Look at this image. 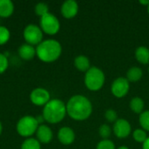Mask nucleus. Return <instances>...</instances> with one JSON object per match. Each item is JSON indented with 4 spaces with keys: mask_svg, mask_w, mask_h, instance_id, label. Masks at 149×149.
Segmentation results:
<instances>
[{
    "mask_svg": "<svg viewBox=\"0 0 149 149\" xmlns=\"http://www.w3.org/2000/svg\"><path fill=\"white\" fill-rule=\"evenodd\" d=\"M148 14H149V5L148 6Z\"/></svg>",
    "mask_w": 149,
    "mask_h": 149,
    "instance_id": "33",
    "label": "nucleus"
},
{
    "mask_svg": "<svg viewBox=\"0 0 149 149\" xmlns=\"http://www.w3.org/2000/svg\"><path fill=\"white\" fill-rule=\"evenodd\" d=\"M105 118L108 122L115 123L118 120V114L115 110L113 109H107L105 112Z\"/></svg>",
    "mask_w": 149,
    "mask_h": 149,
    "instance_id": "27",
    "label": "nucleus"
},
{
    "mask_svg": "<svg viewBox=\"0 0 149 149\" xmlns=\"http://www.w3.org/2000/svg\"><path fill=\"white\" fill-rule=\"evenodd\" d=\"M23 37L26 44L37 46L43 41L44 32L38 25L30 24L24 27L23 31Z\"/></svg>",
    "mask_w": 149,
    "mask_h": 149,
    "instance_id": "7",
    "label": "nucleus"
},
{
    "mask_svg": "<svg viewBox=\"0 0 149 149\" xmlns=\"http://www.w3.org/2000/svg\"><path fill=\"white\" fill-rule=\"evenodd\" d=\"M58 140L65 146L72 144L75 141V133L73 129L69 127H61L58 132Z\"/></svg>",
    "mask_w": 149,
    "mask_h": 149,
    "instance_id": "13",
    "label": "nucleus"
},
{
    "mask_svg": "<svg viewBox=\"0 0 149 149\" xmlns=\"http://www.w3.org/2000/svg\"><path fill=\"white\" fill-rule=\"evenodd\" d=\"M20 149H41V143L37 139L27 138L22 142Z\"/></svg>",
    "mask_w": 149,
    "mask_h": 149,
    "instance_id": "20",
    "label": "nucleus"
},
{
    "mask_svg": "<svg viewBox=\"0 0 149 149\" xmlns=\"http://www.w3.org/2000/svg\"><path fill=\"white\" fill-rule=\"evenodd\" d=\"M117 149H129L127 147H126V146H121V147H120V148H118Z\"/></svg>",
    "mask_w": 149,
    "mask_h": 149,
    "instance_id": "32",
    "label": "nucleus"
},
{
    "mask_svg": "<svg viewBox=\"0 0 149 149\" xmlns=\"http://www.w3.org/2000/svg\"><path fill=\"white\" fill-rule=\"evenodd\" d=\"M66 112L68 116L73 120L83 121L91 116L93 105L86 96L81 94L73 95L66 103Z\"/></svg>",
    "mask_w": 149,
    "mask_h": 149,
    "instance_id": "1",
    "label": "nucleus"
},
{
    "mask_svg": "<svg viewBox=\"0 0 149 149\" xmlns=\"http://www.w3.org/2000/svg\"><path fill=\"white\" fill-rule=\"evenodd\" d=\"M99 134L103 140H108L112 134V129L107 124H103L99 128Z\"/></svg>",
    "mask_w": 149,
    "mask_h": 149,
    "instance_id": "25",
    "label": "nucleus"
},
{
    "mask_svg": "<svg viewBox=\"0 0 149 149\" xmlns=\"http://www.w3.org/2000/svg\"><path fill=\"white\" fill-rule=\"evenodd\" d=\"M74 66L79 72H86L90 68V60L85 55H79L74 58Z\"/></svg>",
    "mask_w": 149,
    "mask_h": 149,
    "instance_id": "17",
    "label": "nucleus"
},
{
    "mask_svg": "<svg viewBox=\"0 0 149 149\" xmlns=\"http://www.w3.org/2000/svg\"><path fill=\"white\" fill-rule=\"evenodd\" d=\"M142 149H149V137H148V139H147V140L145 141V142L143 143Z\"/></svg>",
    "mask_w": 149,
    "mask_h": 149,
    "instance_id": "29",
    "label": "nucleus"
},
{
    "mask_svg": "<svg viewBox=\"0 0 149 149\" xmlns=\"http://www.w3.org/2000/svg\"><path fill=\"white\" fill-rule=\"evenodd\" d=\"M10 38V30L4 25H0V45H3L7 44Z\"/></svg>",
    "mask_w": 149,
    "mask_h": 149,
    "instance_id": "23",
    "label": "nucleus"
},
{
    "mask_svg": "<svg viewBox=\"0 0 149 149\" xmlns=\"http://www.w3.org/2000/svg\"><path fill=\"white\" fill-rule=\"evenodd\" d=\"M9 66V60L7 57L0 52V74L6 72Z\"/></svg>",
    "mask_w": 149,
    "mask_h": 149,
    "instance_id": "28",
    "label": "nucleus"
},
{
    "mask_svg": "<svg viewBox=\"0 0 149 149\" xmlns=\"http://www.w3.org/2000/svg\"><path fill=\"white\" fill-rule=\"evenodd\" d=\"M96 149H116L115 144L110 140H102L98 144Z\"/></svg>",
    "mask_w": 149,
    "mask_h": 149,
    "instance_id": "26",
    "label": "nucleus"
},
{
    "mask_svg": "<svg viewBox=\"0 0 149 149\" xmlns=\"http://www.w3.org/2000/svg\"><path fill=\"white\" fill-rule=\"evenodd\" d=\"M51 94L49 91L43 87L34 88L30 93L31 102L37 107H45L51 100Z\"/></svg>",
    "mask_w": 149,
    "mask_h": 149,
    "instance_id": "8",
    "label": "nucleus"
},
{
    "mask_svg": "<svg viewBox=\"0 0 149 149\" xmlns=\"http://www.w3.org/2000/svg\"><path fill=\"white\" fill-rule=\"evenodd\" d=\"M39 27L44 33L52 36L59 31L60 22L55 15L49 12L40 17Z\"/></svg>",
    "mask_w": 149,
    "mask_h": 149,
    "instance_id": "6",
    "label": "nucleus"
},
{
    "mask_svg": "<svg viewBox=\"0 0 149 149\" xmlns=\"http://www.w3.org/2000/svg\"><path fill=\"white\" fill-rule=\"evenodd\" d=\"M36 139L42 144H48L53 139V132L52 128L45 124H41L38 126L36 132Z\"/></svg>",
    "mask_w": 149,
    "mask_h": 149,
    "instance_id": "12",
    "label": "nucleus"
},
{
    "mask_svg": "<svg viewBox=\"0 0 149 149\" xmlns=\"http://www.w3.org/2000/svg\"><path fill=\"white\" fill-rule=\"evenodd\" d=\"M60 10L65 18H73L79 12V4L75 0H66L62 3Z\"/></svg>",
    "mask_w": 149,
    "mask_h": 149,
    "instance_id": "11",
    "label": "nucleus"
},
{
    "mask_svg": "<svg viewBox=\"0 0 149 149\" xmlns=\"http://www.w3.org/2000/svg\"><path fill=\"white\" fill-rule=\"evenodd\" d=\"M38 126L39 123L38 122L36 117L31 115H24L18 120L16 125V130L20 136L27 139L31 138V136L36 134Z\"/></svg>",
    "mask_w": 149,
    "mask_h": 149,
    "instance_id": "5",
    "label": "nucleus"
},
{
    "mask_svg": "<svg viewBox=\"0 0 149 149\" xmlns=\"http://www.w3.org/2000/svg\"><path fill=\"white\" fill-rule=\"evenodd\" d=\"M139 122L143 130H145L146 132L147 131L149 132V110L143 111L140 114Z\"/></svg>",
    "mask_w": 149,
    "mask_h": 149,
    "instance_id": "24",
    "label": "nucleus"
},
{
    "mask_svg": "<svg viewBox=\"0 0 149 149\" xmlns=\"http://www.w3.org/2000/svg\"><path fill=\"white\" fill-rule=\"evenodd\" d=\"M140 3L142 5H147V7L149 5V0H141Z\"/></svg>",
    "mask_w": 149,
    "mask_h": 149,
    "instance_id": "30",
    "label": "nucleus"
},
{
    "mask_svg": "<svg viewBox=\"0 0 149 149\" xmlns=\"http://www.w3.org/2000/svg\"><path fill=\"white\" fill-rule=\"evenodd\" d=\"M134 56L139 63L142 65L149 64V49L147 46L141 45L137 47L134 52Z\"/></svg>",
    "mask_w": 149,
    "mask_h": 149,
    "instance_id": "16",
    "label": "nucleus"
},
{
    "mask_svg": "<svg viewBox=\"0 0 149 149\" xmlns=\"http://www.w3.org/2000/svg\"><path fill=\"white\" fill-rule=\"evenodd\" d=\"M130 108L134 113L141 114L144 109V101L140 97H134L130 101Z\"/></svg>",
    "mask_w": 149,
    "mask_h": 149,
    "instance_id": "19",
    "label": "nucleus"
},
{
    "mask_svg": "<svg viewBox=\"0 0 149 149\" xmlns=\"http://www.w3.org/2000/svg\"><path fill=\"white\" fill-rule=\"evenodd\" d=\"M148 134H147V132L145 130H143L142 128H138V129H135L134 132H133V138L134 140L138 142V143H144L145 141L148 139Z\"/></svg>",
    "mask_w": 149,
    "mask_h": 149,
    "instance_id": "21",
    "label": "nucleus"
},
{
    "mask_svg": "<svg viewBox=\"0 0 149 149\" xmlns=\"http://www.w3.org/2000/svg\"><path fill=\"white\" fill-rule=\"evenodd\" d=\"M66 114V104L58 99L51 100L43 107L42 116L45 121L49 124H58L61 122Z\"/></svg>",
    "mask_w": 149,
    "mask_h": 149,
    "instance_id": "3",
    "label": "nucleus"
},
{
    "mask_svg": "<svg viewBox=\"0 0 149 149\" xmlns=\"http://www.w3.org/2000/svg\"><path fill=\"white\" fill-rule=\"evenodd\" d=\"M142 76H143V72L141 68L138 66H133L129 68L128 71L127 72L126 78L129 82H137L142 78Z\"/></svg>",
    "mask_w": 149,
    "mask_h": 149,
    "instance_id": "18",
    "label": "nucleus"
},
{
    "mask_svg": "<svg viewBox=\"0 0 149 149\" xmlns=\"http://www.w3.org/2000/svg\"><path fill=\"white\" fill-rule=\"evenodd\" d=\"M17 53L19 57L24 60H31L36 56V47L29 45V44H23L17 49Z\"/></svg>",
    "mask_w": 149,
    "mask_h": 149,
    "instance_id": "14",
    "label": "nucleus"
},
{
    "mask_svg": "<svg viewBox=\"0 0 149 149\" xmlns=\"http://www.w3.org/2000/svg\"><path fill=\"white\" fill-rule=\"evenodd\" d=\"M14 3L10 0H0V17L7 18L14 12Z\"/></svg>",
    "mask_w": 149,
    "mask_h": 149,
    "instance_id": "15",
    "label": "nucleus"
},
{
    "mask_svg": "<svg viewBox=\"0 0 149 149\" xmlns=\"http://www.w3.org/2000/svg\"><path fill=\"white\" fill-rule=\"evenodd\" d=\"M3 133V125H2V122L0 121V135L2 134Z\"/></svg>",
    "mask_w": 149,
    "mask_h": 149,
    "instance_id": "31",
    "label": "nucleus"
},
{
    "mask_svg": "<svg viewBox=\"0 0 149 149\" xmlns=\"http://www.w3.org/2000/svg\"><path fill=\"white\" fill-rule=\"evenodd\" d=\"M62 53L61 44L53 38L43 40L36 46V56L44 63H52L59 58Z\"/></svg>",
    "mask_w": 149,
    "mask_h": 149,
    "instance_id": "2",
    "label": "nucleus"
},
{
    "mask_svg": "<svg viewBox=\"0 0 149 149\" xmlns=\"http://www.w3.org/2000/svg\"><path fill=\"white\" fill-rule=\"evenodd\" d=\"M34 11L36 13L37 16H38L39 17L45 16V14L49 13V6L46 3L44 2H39L38 3L35 7H34Z\"/></svg>",
    "mask_w": 149,
    "mask_h": 149,
    "instance_id": "22",
    "label": "nucleus"
},
{
    "mask_svg": "<svg viewBox=\"0 0 149 149\" xmlns=\"http://www.w3.org/2000/svg\"><path fill=\"white\" fill-rule=\"evenodd\" d=\"M115 136L119 139H125L132 133L131 124L126 119H118L113 127Z\"/></svg>",
    "mask_w": 149,
    "mask_h": 149,
    "instance_id": "10",
    "label": "nucleus"
},
{
    "mask_svg": "<svg viewBox=\"0 0 149 149\" xmlns=\"http://www.w3.org/2000/svg\"><path fill=\"white\" fill-rule=\"evenodd\" d=\"M130 82L124 77H119L113 80L111 86V92L113 95L118 99L125 97L130 89Z\"/></svg>",
    "mask_w": 149,
    "mask_h": 149,
    "instance_id": "9",
    "label": "nucleus"
},
{
    "mask_svg": "<svg viewBox=\"0 0 149 149\" xmlns=\"http://www.w3.org/2000/svg\"><path fill=\"white\" fill-rule=\"evenodd\" d=\"M106 77L104 72L97 67L91 66V68L85 74V86L86 88L93 92H97L100 90L105 84Z\"/></svg>",
    "mask_w": 149,
    "mask_h": 149,
    "instance_id": "4",
    "label": "nucleus"
}]
</instances>
